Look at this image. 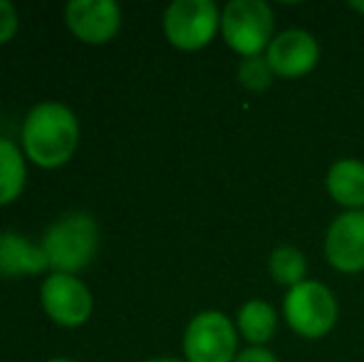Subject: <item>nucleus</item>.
<instances>
[{
  "mask_svg": "<svg viewBox=\"0 0 364 362\" xmlns=\"http://www.w3.org/2000/svg\"><path fill=\"white\" fill-rule=\"evenodd\" d=\"M40 246L55 273L75 275L95 261L100 246V226L90 213L70 211L45 231Z\"/></svg>",
  "mask_w": 364,
  "mask_h": 362,
  "instance_id": "nucleus-2",
  "label": "nucleus"
},
{
  "mask_svg": "<svg viewBox=\"0 0 364 362\" xmlns=\"http://www.w3.org/2000/svg\"><path fill=\"white\" fill-rule=\"evenodd\" d=\"M268 271L278 285L295 288V285L305 283L307 258H305V253L295 246H278L273 253H270Z\"/></svg>",
  "mask_w": 364,
  "mask_h": 362,
  "instance_id": "nucleus-15",
  "label": "nucleus"
},
{
  "mask_svg": "<svg viewBox=\"0 0 364 362\" xmlns=\"http://www.w3.org/2000/svg\"><path fill=\"white\" fill-rule=\"evenodd\" d=\"M25 179H28V166L23 151L13 139L0 137V206L13 203L23 193Z\"/></svg>",
  "mask_w": 364,
  "mask_h": 362,
  "instance_id": "nucleus-14",
  "label": "nucleus"
},
{
  "mask_svg": "<svg viewBox=\"0 0 364 362\" xmlns=\"http://www.w3.org/2000/svg\"><path fill=\"white\" fill-rule=\"evenodd\" d=\"M283 315L292 333L307 340H317L325 338L335 328L337 318H340V305L327 285L317 283V280H305L288 290Z\"/></svg>",
  "mask_w": 364,
  "mask_h": 362,
  "instance_id": "nucleus-4",
  "label": "nucleus"
},
{
  "mask_svg": "<svg viewBox=\"0 0 364 362\" xmlns=\"http://www.w3.org/2000/svg\"><path fill=\"white\" fill-rule=\"evenodd\" d=\"M265 60L273 68L275 78L297 80L315 70L317 60H320V45H317L315 35H310L307 30L290 28L275 35L273 43L265 50Z\"/></svg>",
  "mask_w": 364,
  "mask_h": 362,
  "instance_id": "nucleus-9",
  "label": "nucleus"
},
{
  "mask_svg": "<svg viewBox=\"0 0 364 362\" xmlns=\"http://www.w3.org/2000/svg\"><path fill=\"white\" fill-rule=\"evenodd\" d=\"M48 362H75V360H70V358H53V360H48Z\"/></svg>",
  "mask_w": 364,
  "mask_h": 362,
  "instance_id": "nucleus-21",
  "label": "nucleus"
},
{
  "mask_svg": "<svg viewBox=\"0 0 364 362\" xmlns=\"http://www.w3.org/2000/svg\"><path fill=\"white\" fill-rule=\"evenodd\" d=\"M325 256L340 273L364 271V208L340 213L330 223L325 236Z\"/></svg>",
  "mask_w": 364,
  "mask_h": 362,
  "instance_id": "nucleus-10",
  "label": "nucleus"
},
{
  "mask_svg": "<svg viewBox=\"0 0 364 362\" xmlns=\"http://www.w3.org/2000/svg\"><path fill=\"white\" fill-rule=\"evenodd\" d=\"M146 362H181V360H173V358H151Z\"/></svg>",
  "mask_w": 364,
  "mask_h": 362,
  "instance_id": "nucleus-20",
  "label": "nucleus"
},
{
  "mask_svg": "<svg viewBox=\"0 0 364 362\" xmlns=\"http://www.w3.org/2000/svg\"><path fill=\"white\" fill-rule=\"evenodd\" d=\"M233 362H280L268 348H245Z\"/></svg>",
  "mask_w": 364,
  "mask_h": 362,
  "instance_id": "nucleus-18",
  "label": "nucleus"
},
{
  "mask_svg": "<svg viewBox=\"0 0 364 362\" xmlns=\"http://www.w3.org/2000/svg\"><path fill=\"white\" fill-rule=\"evenodd\" d=\"M235 328L243 335V340H248L250 348H265V343H270L278 330V313L270 303L253 298L238 308Z\"/></svg>",
  "mask_w": 364,
  "mask_h": 362,
  "instance_id": "nucleus-13",
  "label": "nucleus"
},
{
  "mask_svg": "<svg viewBox=\"0 0 364 362\" xmlns=\"http://www.w3.org/2000/svg\"><path fill=\"white\" fill-rule=\"evenodd\" d=\"M65 23L82 43H109L122 28V8L114 0H70L65 5Z\"/></svg>",
  "mask_w": 364,
  "mask_h": 362,
  "instance_id": "nucleus-8",
  "label": "nucleus"
},
{
  "mask_svg": "<svg viewBox=\"0 0 364 362\" xmlns=\"http://www.w3.org/2000/svg\"><path fill=\"white\" fill-rule=\"evenodd\" d=\"M40 300L50 318L65 328H80L90 320L95 298L80 278L70 273H50L43 280Z\"/></svg>",
  "mask_w": 364,
  "mask_h": 362,
  "instance_id": "nucleus-7",
  "label": "nucleus"
},
{
  "mask_svg": "<svg viewBox=\"0 0 364 362\" xmlns=\"http://www.w3.org/2000/svg\"><path fill=\"white\" fill-rule=\"evenodd\" d=\"M80 144L77 115L63 102H40L23 122V147L28 159L43 169H55L73 159Z\"/></svg>",
  "mask_w": 364,
  "mask_h": 362,
  "instance_id": "nucleus-1",
  "label": "nucleus"
},
{
  "mask_svg": "<svg viewBox=\"0 0 364 362\" xmlns=\"http://www.w3.org/2000/svg\"><path fill=\"white\" fill-rule=\"evenodd\" d=\"M186 362H233L238 358V328L220 310L193 315L183 330Z\"/></svg>",
  "mask_w": 364,
  "mask_h": 362,
  "instance_id": "nucleus-5",
  "label": "nucleus"
},
{
  "mask_svg": "<svg viewBox=\"0 0 364 362\" xmlns=\"http://www.w3.org/2000/svg\"><path fill=\"white\" fill-rule=\"evenodd\" d=\"M275 73L265 55H255V58H243L238 65V82L250 92H263L273 85Z\"/></svg>",
  "mask_w": 364,
  "mask_h": 362,
  "instance_id": "nucleus-16",
  "label": "nucleus"
},
{
  "mask_svg": "<svg viewBox=\"0 0 364 362\" xmlns=\"http://www.w3.org/2000/svg\"><path fill=\"white\" fill-rule=\"evenodd\" d=\"M275 15L265 0H230L220 13V33L240 58H255L273 43Z\"/></svg>",
  "mask_w": 364,
  "mask_h": 362,
  "instance_id": "nucleus-3",
  "label": "nucleus"
},
{
  "mask_svg": "<svg viewBox=\"0 0 364 362\" xmlns=\"http://www.w3.org/2000/svg\"><path fill=\"white\" fill-rule=\"evenodd\" d=\"M350 8H352V10H357V13H362V15H364V0H352V3H350Z\"/></svg>",
  "mask_w": 364,
  "mask_h": 362,
  "instance_id": "nucleus-19",
  "label": "nucleus"
},
{
  "mask_svg": "<svg viewBox=\"0 0 364 362\" xmlns=\"http://www.w3.org/2000/svg\"><path fill=\"white\" fill-rule=\"evenodd\" d=\"M18 10H15L13 3L8 0H0V45L8 43L15 33H18Z\"/></svg>",
  "mask_w": 364,
  "mask_h": 362,
  "instance_id": "nucleus-17",
  "label": "nucleus"
},
{
  "mask_svg": "<svg viewBox=\"0 0 364 362\" xmlns=\"http://www.w3.org/2000/svg\"><path fill=\"white\" fill-rule=\"evenodd\" d=\"M50 268L43 246H35L15 231H0V275L18 278V275L43 273Z\"/></svg>",
  "mask_w": 364,
  "mask_h": 362,
  "instance_id": "nucleus-11",
  "label": "nucleus"
},
{
  "mask_svg": "<svg viewBox=\"0 0 364 362\" xmlns=\"http://www.w3.org/2000/svg\"><path fill=\"white\" fill-rule=\"evenodd\" d=\"M327 191L332 201L347 211L364 208V164L360 159H340L327 171Z\"/></svg>",
  "mask_w": 364,
  "mask_h": 362,
  "instance_id": "nucleus-12",
  "label": "nucleus"
},
{
  "mask_svg": "<svg viewBox=\"0 0 364 362\" xmlns=\"http://www.w3.org/2000/svg\"><path fill=\"white\" fill-rule=\"evenodd\" d=\"M220 30V10L213 0H173L164 13V35L178 50H201Z\"/></svg>",
  "mask_w": 364,
  "mask_h": 362,
  "instance_id": "nucleus-6",
  "label": "nucleus"
}]
</instances>
